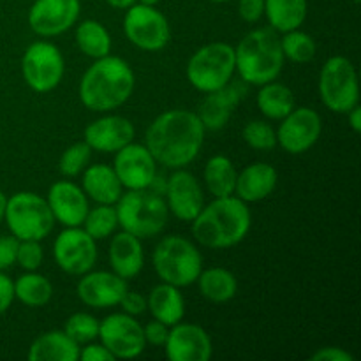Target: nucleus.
<instances>
[{"instance_id": "obj_3", "label": "nucleus", "mask_w": 361, "mask_h": 361, "mask_svg": "<svg viewBox=\"0 0 361 361\" xmlns=\"http://www.w3.org/2000/svg\"><path fill=\"white\" fill-rule=\"evenodd\" d=\"M192 236L207 249H231L249 235L252 215L249 204L236 196L214 197L192 222Z\"/></svg>"}, {"instance_id": "obj_2", "label": "nucleus", "mask_w": 361, "mask_h": 361, "mask_svg": "<svg viewBox=\"0 0 361 361\" xmlns=\"http://www.w3.org/2000/svg\"><path fill=\"white\" fill-rule=\"evenodd\" d=\"M136 88V76L129 62L106 55L94 60L80 80V101L95 113H109L126 104Z\"/></svg>"}, {"instance_id": "obj_47", "label": "nucleus", "mask_w": 361, "mask_h": 361, "mask_svg": "<svg viewBox=\"0 0 361 361\" xmlns=\"http://www.w3.org/2000/svg\"><path fill=\"white\" fill-rule=\"evenodd\" d=\"M345 115H348V123H349V127L353 129V133H356V134L361 133V108H360V104H356L355 108L349 109Z\"/></svg>"}, {"instance_id": "obj_45", "label": "nucleus", "mask_w": 361, "mask_h": 361, "mask_svg": "<svg viewBox=\"0 0 361 361\" xmlns=\"http://www.w3.org/2000/svg\"><path fill=\"white\" fill-rule=\"evenodd\" d=\"M312 361H353L355 356L342 348H321L310 356Z\"/></svg>"}, {"instance_id": "obj_42", "label": "nucleus", "mask_w": 361, "mask_h": 361, "mask_svg": "<svg viewBox=\"0 0 361 361\" xmlns=\"http://www.w3.org/2000/svg\"><path fill=\"white\" fill-rule=\"evenodd\" d=\"M143 334H145V341H147V345L148 344L164 345L166 341H168L169 326H166V324L161 323V321L154 319L148 324H145Z\"/></svg>"}, {"instance_id": "obj_35", "label": "nucleus", "mask_w": 361, "mask_h": 361, "mask_svg": "<svg viewBox=\"0 0 361 361\" xmlns=\"http://www.w3.org/2000/svg\"><path fill=\"white\" fill-rule=\"evenodd\" d=\"M281 46L284 59L291 60L295 63L310 62L317 53V44L312 35L302 32L300 28L282 34Z\"/></svg>"}, {"instance_id": "obj_17", "label": "nucleus", "mask_w": 361, "mask_h": 361, "mask_svg": "<svg viewBox=\"0 0 361 361\" xmlns=\"http://www.w3.org/2000/svg\"><path fill=\"white\" fill-rule=\"evenodd\" d=\"M166 204L178 221L192 222L204 207V192L200 180L183 168L175 169L166 183Z\"/></svg>"}, {"instance_id": "obj_4", "label": "nucleus", "mask_w": 361, "mask_h": 361, "mask_svg": "<svg viewBox=\"0 0 361 361\" xmlns=\"http://www.w3.org/2000/svg\"><path fill=\"white\" fill-rule=\"evenodd\" d=\"M281 37L274 28H256L242 37L235 48L236 73L242 81L261 87L277 80L284 69Z\"/></svg>"}, {"instance_id": "obj_16", "label": "nucleus", "mask_w": 361, "mask_h": 361, "mask_svg": "<svg viewBox=\"0 0 361 361\" xmlns=\"http://www.w3.org/2000/svg\"><path fill=\"white\" fill-rule=\"evenodd\" d=\"M113 169L123 189H148L157 175V162L145 145L130 141L118 152H115Z\"/></svg>"}, {"instance_id": "obj_48", "label": "nucleus", "mask_w": 361, "mask_h": 361, "mask_svg": "<svg viewBox=\"0 0 361 361\" xmlns=\"http://www.w3.org/2000/svg\"><path fill=\"white\" fill-rule=\"evenodd\" d=\"M108 6H111L113 9H129L133 4H136L137 0H104Z\"/></svg>"}, {"instance_id": "obj_11", "label": "nucleus", "mask_w": 361, "mask_h": 361, "mask_svg": "<svg viewBox=\"0 0 361 361\" xmlns=\"http://www.w3.org/2000/svg\"><path fill=\"white\" fill-rule=\"evenodd\" d=\"M123 32L130 44L143 51H161L171 39L169 21L155 6L136 2L126 9Z\"/></svg>"}, {"instance_id": "obj_20", "label": "nucleus", "mask_w": 361, "mask_h": 361, "mask_svg": "<svg viewBox=\"0 0 361 361\" xmlns=\"http://www.w3.org/2000/svg\"><path fill=\"white\" fill-rule=\"evenodd\" d=\"M46 201L55 222L63 228H78L83 224L88 214V197L78 183L71 180H59L49 187Z\"/></svg>"}, {"instance_id": "obj_21", "label": "nucleus", "mask_w": 361, "mask_h": 361, "mask_svg": "<svg viewBox=\"0 0 361 361\" xmlns=\"http://www.w3.org/2000/svg\"><path fill=\"white\" fill-rule=\"evenodd\" d=\"M85 143L94 152L115 154L134 141L136 129L129 118L120 115H106L85 127Z\"/></svg>"}, {"instance_id": "obj_44", "label": "nucleus", "mask_w": 361, "mask_h": 361, "mask_svg": "<svg viewBox=\"0 0 361 361\" xmlns=\"http://www.w3.org/2000/svg\"><path fill=\"white\" fill-rule=\"evenodd\" d=\"M80 360L83 361H115V356L101 344V342H88L83 349H80Z\"/></svg>"}, {"instance_id": "obj_38", "label": "nucleus", "mask_w": 361, "mask_h": 361, "mask_svg": "<svg viewBox=\"0 0 361 361\" xmlns=\"http://www.w3.org/2000/svg\"><path fill=\"white\" fill-rule=\"evenodd\" d=\"M242 137L254 150L270 152L277 147V133L270 123L263 122V120H252V122L245 123Z\"/></svg>"}, {"instance_id": "obj_25", "label": "nucleus", "mask_w": 361, "mask_h": 361, "mask_svg": "<svg viewBox=\"0 0 361 361\" xmlns=\"http://www.w3.org/2000/svg\"><path fill=\"white\" fill-rule=\"evenodd\" d=\"M81 189L95 204H115L123 192L115 169L108 164H88L81 173Z\"/></svg>"}, {"instance_id": "obj_52", "label": "nucleus", "mask_w": 361, "mask_h": 361, "mask_svg": "<svg viewBox=\"0 0 361 361\" xmlns=\"http://www.w3.org/2000/svg\"><path fill=\"white\" fill-rule=\"evenodd\" d=\"M349 2H353V4H360L361 0H349Z\"/></svg>"}, {"instance_id": "obj_39", "label": "nucleus", "mask_w": 361, "mask_h": 361, "mask_svg": "<svg viewBox=\"0 0 361 361\" xmlns=\"http://www.w3.org/2000/svg\"><path fill=\"white\" fill-rule=\"evenodd\" d=\"M44 261V250L37 240H20L16 250V264L25 271H35Z\"/></svg>"}, {"instance_id": "obj_43", "label": "nucleus", "mask_w": 361, "mask_h": 361, "mask_svg": "<svg viewBox=\"0 0 361 361\" xmlns=\"http://www.w3.org/2000/svg\"><path fill=\"white\" fill-rule=\"evenodd\" d=\"M120 307H122L123 312L129 314V316H141V314L147 310V298H145L143 295H140V293H134L127 289L122 302H120Z\"/></svg>"}, {"instance_id": "obj_8", "label": "nucleus", "mask_w": 361, "mask_h": 361, "mask_svg": "<svg viewBox=\"0 0 361 361\" xmlns=\"http://www.w3.org/2000/svg\"><path fill=\"white\" fill-rule=\"evenodd\" d=\"M4 221L11 235L18 240L42 242L55 228V219L46 197L30 190H21L7 197Z\"/></svg>"}, {"instance_id": "obj_24", "label": "nucleus", "mask_w": 361, "mask_h": 361, "mask_svg": "<svg viewBox=\"0 0 361 361\" xmlns=\"http://www.w3.org/2000/svg\"><path fill=\"white\" fill-rule=\"evenodd\" d=\"M279 182L277 169L268 162H252L245 166L236 176L235 196L242 201L257 203L271 196Z\"/></svg>"}, {"instance_id": "obj_18", "label": "nucleus", "mask_w": 361, "mask_h": 361, "mask_svg": "<svg viewBox=\"0 0 361 361\" xmlns=\"http://www.w3.org/2000/svg\"><path fill=\"white\" fill-rule=\"evenodd\" d=\"M164 349L169 361H210L214 356V344L207 330L182 321L169 326Z\"/></svg>"}, {"instance_id": "obj_50", "label": "nucleus", "mask_w": 361, "mask_h": 361, "mask_svg": "<svg viewBox=\"0 0 361 361\" xmlns=\"http://www.w3.org/2000/svg\"><path fill=\"white\" fill-rule=\"evenodd\" d=\"M137 2H141V4H147V6H157V4L161 2V0H137Z\"/></svg>"}, {"instance_id": "obj_30", "label": "nucleus", "mask_w": 361, "mask_h": 361, "mask_svg": "<svg viewBox=\"0 0 361 361\" xmlns=\"http://www.w3.org/2000/svg\"><path fill=\"white\" fill-rule=\"evenodd\" d=\"M197 288L203 298H207L212 303H226L235 298L238 291V281L235 274L226 268H208L201 270L197 277Z\"/></svg>"}, {"instance_id": "obj_19", "label": "nucleus", "mask_w": 361, "mask_h": 361, "mask_svg": "<svg viewBox=\"0 0 361 361\" xmlns=\"http://www.w3.org/2000/svg\"><path fill=\"white\" fill-rule=\"evenodd\" d=\"M126 279L118 277L115 271H87L81 275L76 286V295L90 309H111L120 305L127 293Z\"/></svg>"}, {"instance_id": "obj_31", "label": "nucleus", "mask_w": 361, "mask_h": 361, "mask_svg": "<svg viewBox=\"0 0 361 361\" xmlns=\"http://www.w3.org/2000/svg\"><path fill=\"white\" fill-rule=\"evenodd\" d=\"M236 176L238 171L231 159L226 155H214L208 159L203 171L204 185L214 197L235 196Z\"/></svg>"}, {"instance_id": "obj_13", "label": "nucleus", "mask_w": 361, "mask_h": 361, "mask_svg": "<svg viewBox=\"0 0 361 361\" xmlns=\"http://www.w3.org/2000/svg\"><path fill=\"white\" fill-rule=\"evenodd\" d=\"M53 257L60 270L81 277L97 263V242L81 226L66 228L55 238Z\"/></svg>"}, {"instance_id": "obj_46", "label": "nucleus", "mask_w": 361, "mask_h": 361, "mask_svg": "<svg viewBox=\"0 0 361 361\" xmlns=\"http://www.w3.org/2000/svg\"><path fill=\"white\" fill-rule=\"evenodd\" d=\"M14 302V286L13 281L4 271H0V316L9 310Z\"/></svg>"}, {"instance_id": "obj_33", "label": "nucleus", "mask_w": 361, "mask_h": 361, "mask_svg": "<svg viewBox=\"0 0 361 361\" xmlns=\"http://www.w3.org/2000/svg\"><path fill=\"white\" fill-rule=\"evenodd\" d=\"M14 286V298L20 300L23 305L30 309H39V307L48 305L53 296V286L48 277L35 271H27L21 277L13 282Z\"/></svg>"}, {"instance_id": "obj_5", "label": "nucleus", "mask_w": 361, "mask_h": 361, "mask_svg": "<svg viewBox=\"0 0 361 361\" xmlns=\"http://www.w3.org/2000/svg\"><path fill=\"white\" fill-rule=\"evenodd\" d=\"M115 208L120 228L141 240L161 235L168 224V204L164 197L150 189L122 192Z\"/></svg>"}, {"instance_id": "obj_7", "label": "nucleus", "mask_w": 361, "mask_h": 361, "mask_svg": "<svg viewBox=\"0 0 361 361\" xmlns=\"http://www.w3.org/2000/svg\"><path fill=\"white\" fill-rule=\"evenodd\" d=\"M235 73V48L221 41L208 42L197 48L185 69L189 83L203 94H210L228 85Z\"/></svg>"}, {"instance_id": "obj_15", "label": "nucleus", "mask_w": 361, "mask_h": 361, "mask_svg": "<svg viewBox=\"0 0 361 361\" xmlns=\"http://www.w3.org/2000/svg\"><path fill=\"white\" fill-rule=\"evenodd\" d=\"M80 0H35L28 9V25L41 37H55L76 25Z\"/></svg>"}, {"instance_id": "obj_14", "label": "nucleus", "mask_w": 361, "mask_h": 361, "mask_svg": "<svg viewBox=\"0 0 361 361\" xmlns=\"http://www.w3.org/2000/svg\"><path fill=\"white\" fill-rule=\"evenodd\" d=\"M277 145L291 155L309 152L319 141L323 133V120L314 108H293L291 113L279 120Z\"/></svg>"}, {"instance_id": "obj_51", "label": "nucleus", "mask_w": 361, "mask_h": 361, "mask_svg": "<svg viewBox=\"0 0 361 361\" xmlns=\"http://www.w3.org/2000/svg\"><path fill=\"white\" fill-rule=\"evenodd\" d=\"M208 2H214V4H224V2H229V0H208Z\"/></svg>"}, {"instance_id": "obj_29", "label": "nucleus", "mask_w": 361, "mask_h": 361, "mask_svg": "<svg viewBox=\"0 0 361 361\" xmlns=\"http://www.w3.org/2000/svg\"><path fill=\"white\" fill-rule=\"evenodd\" d=\"M256 104L264 118L279 122L295 108V95L288 85L274 80L261 85L256 95Z\"/></svg>"}, {"instance_id": "obj_28", "label": "nucleus", "mask_w": 361, "mask_h": 361, "mask_svg": "<svg viewBox=\"0 0 361 361\" xmlns=\"http://www.w3.org/2000/svg\"><path fill=\"white\" fill-rule=\"evenodd\" d=\"M307 0H264V16L270 28L279 34L296 30L307 20Z\"/></svg>"}, {"instance_id": "obj_49", "label": "nucleus", "mask_w": 361, "mask_h": 361, "mask_svg": "<svg viewBox=\"0 0 361 361\" xmlns=\"http://www.w3.org/2000/svg\"><path fill=\"white\" fill-rule=\"evenodd\" d=\"M6 204H7V196L0 190V222L4 221V214H6Z\"/></svg>"}, {"instance_id": "obj_6", "label": "nucleus", "mask_w": 361, "mask_h": 361, "mask_svg": "<svg viewBox=\"0 0 361 361\" xmlns=\"http://www.w3.org/2000/svg\"><path fill=\"white\" fill-rule=\"evenodd\" d=\"M154 270L161 282L187 288L203 270V256L189 238L180 235L164 236L152 254Z\"/></svg>"}, {"instance_id": "obj_36", "label": "nucleus", "mask_w": 361, "mask_h": 361, "mask_svg": "<svg viewBox=\"0 0 361 361\" xmlns=\"http://www.w3.org/2000/svg\"><path fill=\"white\" fill-rule=\"evenodd\" d=\"M92 148L85 141H78L67 147L59 159V171L67 178L81 175L92 159Z\"/></svg>"}, {"instance_id": "obj_41", "label": "nucleus", "mask_w": 361, "mask_h": 361, "mask_svg": "<svg viewBox=\"0 0 361 361\" xmlns=\"http://www.w3.org/2000/svg\"><path fill=\"white\" fill-rule=\"evenodd\" d=\"M20 240L11 236H0V271L16 264V250Z\"/></svg>"}, {"instance_id": "obj_23", "label": "nucleus", "mask_w": 361, "mask_h": 361, "mask_svg": "<svg viewBox=\"0 0 361 361\" xmlns=\"http://www.w3.org/2000/svg\"><path fill=\"white\" fill-rule=\"evenodd\" d=\"M243 94H245L243 88L240 85H233L231 81L228 85H224L222 88H219V90L207 94V97L201 102L200 111H197V116H200L204 129H222L229 122L233 111L242 102Z\"/></svg>"}, {"instance_id": "obj_26", "label": "nucleus", "mask_w": 361, "mask_h": 361, "mask_svg": "<svg viewBox=\"0 0 361 361\" xmlns=\"http://www.w3.org/2000/svg\"><path fill=\"white\" fill-rule=\"evenodd\" d=\"M28 361H76L80 345L63 330H51L39 335L28 348Z\"/></svg>"}, {"instance_id": "obj_37", "label": "nucleus", "mask_w": 361, "mask_h": 361, "mask_svg": "<svg viewBox=\"0 0 361 361\" xmlns=\"http://www.w3.org/2000/svg\"><path fill=\"white\" fill-rule=\"evenodd\" d=\"M63 331L78 345H85L88 342H94L99 337V321L88 312H76L66 321Z\"/></svg>"}, {"instance_id": "obj_40", "label": "nucleus", "mask_w": 361, "mask_h": 361, "mask_svg": "<svg viewBox=\"0 0 361 361\" xmlns=\"http://www.w3.org/2000/svg\"><path fill=\"white\" fill-rule=\"evenodd\" d=\"M238 14L245 23H257L264 16V0H238Z\"/></svg>"}, {"instance_id": "obj_9", "label": "nucleus", "mask_w": 361, "mask_h": 361, "mask_svg": "<svg viewBox=\"0 0 361 361\" xmlns=\"http://www.w3.org/2000/svg\"><path fill=\"white\" fill-rule=\"evenodd\" d=\"M319 95L330 111L345 115L360 104V83L356 67L348 56H330L319 73Z\"/></svg>"}, {"instance_id": "obj_34", "label": "nucleus", "mask_w": 361, "mask_h": 361, "mask_svg": "<svg viewBox=\"0 0 361 361\" xmlns=\"http://www.w3.org/2000/svg\"><path fill=\"white\" fill-rule=\"evenodd\" d=\"M81 228L95 242L109 238L113 233H116V228H118V215H116L115 204H97L94 208H88V214Z\"/></svg>"}, {"instance_id": "obj_1", "label": "nucleus", "mask_w": 361, "mask_h": 361, "mask_svg": "<svg viewBox=\"0 0 361 361\" xmlns=\"http://www.w3.org/2000/svg\"><path fill=\"white\" fill-rule=\"evenodd\" d=\"M207 129L197 113L169 109L155 116L145 134V147L155 162L169 169L187 168L200 155Z\"/></svg>"}, {"instance_id": "obj_10", "label": "nucleus", "mask_w": 361, "mask_h": 361, "mask_svg": "<svg viewBox=\"0 0 361 361\" xmlns=\"http://www.w3.org/2000/svg\"><path fill=\"white\" fill-rule=\"evenodd\" d=\"M21 74L25 83L35 94H48L55 90L66 74L62 51L49 41L32 42L21 59Z\"/></svg>"}, {"instance_id": "obj_27", "label": "nucleus", "mask_w": 361, "mask_h": 361, "mask_svg": "<svg viewBox=\"0 0 361 361\" xmlns=\"http://www.w3.org/2000/svg\"><path fill=\"white\" fill-rule=\"evenodd\" d=\"M147 310H150L154 319L161 321L166 326H173L185 316V300L180 288L161 282L152 288L147 298Z\"/></svg>"}, {"instance_id": "obj_12", "label": "nucleus", "mask_w": 361, "mask_h": 361, "mask_svg": "<svg viewBox=\"0 0 361 361\" xmlns=\"http://www.w3.org/2000/svg\"><path fill=\"white\" fill-rule=\"evenodd\" d=\"M99 341L115 356V360H133L143 355L147 348L143 326L136 317L126 312L109 314L99 323Z\"/></svg>"}, {"instance_id": "obj_22", "label": "nucleus", "mask_w": 361, "mask_h": 361, "mask_svg": "<svg viewBox=\"0 0 361 361\" xmlns=\"http://www.w3.org/2000/svg\"><path fill=\"white\" fill-rule=\"evenodd\" d=\"M109 264L111 271L126 281H133L141 274L145 267V250L141 238L127 231L113 233L109 242Z\"/></svg>"}, {"instance_id": "obj_32", "label": "nucleus", "mask_w": 361, "mask_h": 361, "mask_svg": "<svg viewBox=\"0 0 361 361\" xmlns=\"http://www.w3.org/2000/svg\"><path fill=\"white\" fill-rule=\"evenodd\" d=\"M76 44L83 55L97 60L111 53V35L97 20H83L76 27Z\"/></svg>"}]
</instances>
